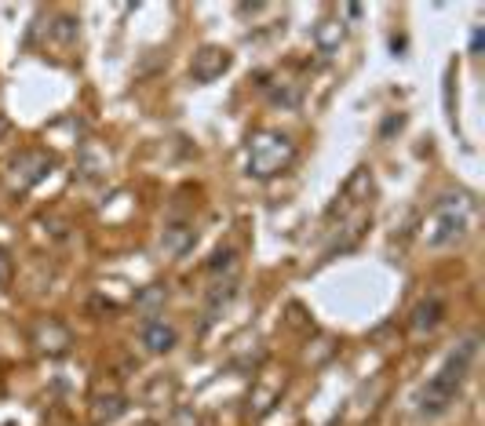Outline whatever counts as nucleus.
Returning <instances> with one entry per match:
<instances>
[{"instance_id": "obj_15", "label": "nucleus", "mask_w": 485, "mask_h": 426, "mask_svg": "<svg viewBox=\"0 0 485 426\" xmlns=\"http://www.w3.org/2000/svg\"><path fill=\"white\" fill-rule=\"evenodd\" d=\"M168 426H201V415H197L194 408H175Z\"/></svg>"}, {"instance_id": "obj_12", "label": "nucleus", "mask_w": 485, "mask_h": 426, "mask_svg": "<svg viewBox=\"0 0 485 426\" xmlns=\"http://www.w3.org/2000/svg\"><path fill=\"white\" fill-rule=\"evenodd\" d=\"M96 405H99V408H96V419H99V422H110V419H117L120 412H125V398H117V393H113V398H99Z\"/></svg>"}, {"instance_id": "obj_13", "label": "nucleus", "mask_w": 485, "mask_h": 426, "mask_svg": "<svg viewBox=\"0 0 485 426\" xmlns=\"http://www.w3.org/2000/svg\"><path fill=\"white\" fill-rule=\"evenodd\" d=\"M51 34H55V41H58V44H73V41H77V19H70V15L55 19Z\"/></svg>"}, {"instance_id": "obj_17", "label": "nucleus", "mask_w": 485, "mask_h": 426, "mask_svg": "<svg viewBox=\"0 0 485 426\" xmlns=\"http://www.w3.org/2000/svg\"><path fill=\"white\" fill-rule=\"evenodd\" d=\"M481 41H485V37H481V26H478V29H474V34H471V51H474V55L481 51Z\"/></svg>"}, {"instance_id": "obj_11", "label": "nucleus", "mask_w": 485, "mask_h": 426, "mask_svg": "<svg viewBox=\"0 0 485 426\" xmlns=\"http://www.w3.org/2000/svg\"><path fill=\"white\" fill-rule=\"evenodd\" d=\"M230 299H234V285H219L216 292H212V299H208V310H204V324H212L219 317V310H227L230 307Z\"/></svg>"}, {"instance_id": "obj_6", "label": "nucleus", "mask_w": 485, "mask_h": 426, "mask_svg": "<svg viewBox=\"0 0 485 426\" xmlns=\"http://www.w3.org/2000/svg\"><path fill=\"white\" fill-rule=\"evenodd\" d=\"M139 339H142V346H146L150 354H168V350H175V343H179V328H175L168 317L154 314V317L142 321Z\"/></svg>"}, {"instance_id": "obj_7", "label": "nucleus", "mask_w": 485, "mask_h": 426, "mask_svg": "<svg viewBox=\"0 0 485 426\" xmlns=\"http://www.w3.org/2000/svg\"><path fill=\"white\" fill-rule=\"evenodd\" d=\"M311 41H314L318 55L332 58V55L343 48V41H347V22H343L340 15H325V19H318L314 29H311Z\"/></svg>"}, {"instance_id": "obj_16", "label": "nucleus", "mask_w": 485, "mask_h": 426, "mask_svg": "<svg viewBox=\"0 0 485 426\" xmlns=\"http://www.w3.org/2000/svg\"><path fill=\"white\" fill-rule=\"evenodd\" d=\"M12 273H15V266H12L8 252H0V288H8V285H12Z\"/></svg>"}, {"instance_id": "obj_1", "label": "nucleus", "mask_w": 485, "mask_h": 426, "mask_svg": "<svg viewBox=\"0 0 485 426\" xmlns=\"http://www.w3.org/2000/svg\"><path fill=\"white\" fill-rule=\"evenodd\" d=\"M474 354H478V339H467L442 361V369L427 379V386L420 393V415L435 419V415H445L452 408V401H457V393L464 390V379L474 364Z\"/></svg>"}, {"instance_id": "obj_9", "label": "nucleus", "mask_w": 485, "mask_h": 426, "mask_svg": "<svg viewBox=\"0 0 485 426\" xmlns=\"http://www.w3.org/2000/svg\"><path fill=\"white\" fill-rule=\"evenodd\" d=\"M194 240H197V233H194L190 223H172V226H165V233H161V248H165L168 255H187V252L194 248Z\"/></svg>"}, {"instance_id": "obj_3", "label": "nucleus", "mask_w": 485, "mask_h": 426, "mask_svg": "<svg viewBox=\"0 0 485 426\" xmlns=\"http://www.w3.org/2000/svg\"><path fill=\"white\" fill-rule=\"evenodd\" d=\"M296 161V142L285 135V132H256L249 139V149H245V168L252 179H274L281 171H289Z\"/></svg>"}, {"instance_id": "obj_14", "label": "nucleus", "mask_w": 485, "mask_h": 426, "mask_svg": "<svg viewBox=\"0 0 485 426\" xmlns=\"http://www.w3.org/2000/svg\"><path fill=\"white\" fill-rule=\"evenodd\" d=\"M270 103H274V106H296V103H299V87H289V84L281 80V87L270 91Z\"/></svg>"}, {"instance_id": "obj_4", "label": "nucleus", "mask_w": 485, "mask_h": 426, "mask_svg": "<svg viewBox=\"0 0 485 426\" xmlns=\"http://www.w3.org/2000/svg\"><path fill=\"white\" fill-rule=\"evenodd\" d=\"M55 161L44 154V149H22L19 157H12L8 164V175H12V186L22 194V190H34L37 182H44L51 175Z\"/></svg>"}, {"instance_id": "obj_2", "label": "nucleus", "mask_w": 485, "mask_h": 426, "mask_svg": "<svg viewBox=\"0 0 485 426\" xmlns=\"http://www.w3.org/2000/svg\"><path fill=\"white\" fill-rule=\"evenodd\" d=\"M471 219L474 201L467 194H445L442 201H435L427 223H423V240H427V248H449L467 237Z\"/></svg>"}, {"instance_id": "obj_5", "label": "nucleus", "mask_w": 485, "mask_h": 426, "mask_svg": "<svg viewBox=\"0 0 485 426\" xmlns=\"http://www.w3.org/2000/svg\"><path fill=\"white\" fill-rule=\"evenodd\" d=\"M234 63V55L227 48H216V44H204L197 55H194V63H190V77L197 84H212V80H219Z\"/></svg>"}, {"instance_id": "obj_8", "label": "nucleus", "mask_w": 485, "mask_h": 426, "mask_svg": "<svg viewBox=\"0 0 485 426\" xmlns=\"http://www.w3.org/2000/svg\"><path fill=\"white\" fill-rule=\"evenodd\" d=\"M34 339H37V346H41L44 354H66V350H70V331L58 324V321H51V317L37 324Z\"/></svg>"}, {"instance_id": "obj_10", "label": "nucleus", "mask_w": 485, "mask_h": 426, "mask_svg": "<svg viewBox=\"0 0 485 426\" xmlns=\"http://www.w3.org/2000/svg\"><path fill=\"white\" fill-rule=\"evenodd\" d=\"M442 317H445V302L442 299H423V302H416V307H412L409 324L416 331H435L442 324Z\"/></svg>"}]
</instances>
